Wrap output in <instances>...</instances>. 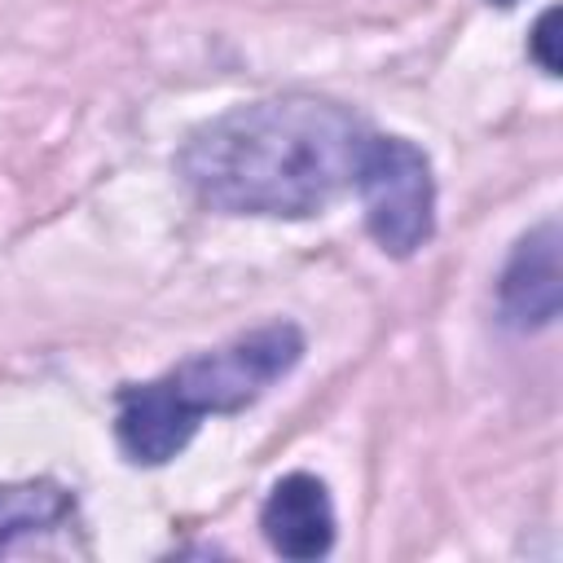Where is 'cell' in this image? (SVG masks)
<instances>
[{
	"instance_id": "cell-1",
	"label": "cell",
	"mask_w": 563,
	"mask_h": 563,
	"mask_svg": "<svg viewBox=\"0 0 563 563\" xmlns=\"http://www.w3.org/2000/svg\"><path fill=\"white\" fill-rule=\"evenodd\" d=\"M365 128L321 97H268L238 106L189 136L180 172L189 189L229 216H312L356 172Z\"/></svg>"
},
{
	"instance_id": "cell-2",
	"label": "cell",
	"mask_w": 563,
	"mask_h": 563,
	"mask_svg": "<svg viewBox=\"0 0 563 563\" xmlns=\"http://www.w3.org/2000/svg\"><path fill=\"white\" fill-rule=\"evenodd\" d=\"M365 224L374 242L391 255H413L435 233V180L431 163L405 136H365L352 172Z\"/></svg>"
},
{
	"instance_id": "cell-3",
	"label": "cell",
	"mask_w": 563,
	"mask_h": 563,
	"mask_svg": "<svg viewBox=\"0 0 563 563\" xmlns=\"http://www.w3.org/2000/svg\"><path fill=\"white\" fill-rule=\"evenodd\" d=\"M299 356H303V334L290 321H273L216 352L189 356L167 374V383L176 387V396L194 418L233 413L255 396H264V387H273L282 374H290Z\"/></svg>"
},
{
	"instance_id": "cell-4",
	"label": "cell",
	"mask_w": 563,
	"mask_h": 563,
	"mask_svg": "<svg viewBox=\"0 0 563 563\" xmlns=\"http://www.w3.org/2000/svg\"><path fill=\"white\" fill-rule=\"evenodd\" d=\"M119 444L132 462L158 466L167 457H176L189 435L198 431V418L185 409V400L176 396V387L163 378L141 383V387H123L119 391V418H114Z\"/></svg>"
},
{
	"instance_id": "cell-5",
	"label": "cell",
	"mask_w": 563,
	"mask_h": 563,
	"mask_svg": "<svg viewBox=\"0 0 563 563\" xmlns=\"http://www.w3.org/2000/svg\"><path fill=\"white\" fill-rule=\"evenodd\" d=\"M260 528L282 559H321L334 545V506L325 484L303 471L277 479L260 510Z\"/></svg>"
},
{
	"instance_id": "cell-6",
	"label": "cell",
	"mask_w": 563,
	"mask_h": 563,
	"mask_svg": "<svg viewBox=\"0 0 563 563\" xmlns=\"http://www.w3.org/2000/svg\"><path fill=\"white\" fill-rule=\"evenodd\" d=\"M501 312L510 325H545L559 312V229L528 233L501 273Z\"/></svg>"
},
{
	"instance_id": "cell-7",
	"label": "cell",
	"mask_w": 563,
	"mask_h": 563,
	"mask_svg": "<svg viewBox=\"0 0 563 563\" xmlns=\"http://www.w3.org/2000/svg\"><path fill=\"white\" fill-rule=\"evenodd\" d=\"M75 501L62 484L53 479H31V484H4L0 488V550H9L22 537L62 528L70 519Z\"/></svg>"
},
{
	"instance_id": "cell-8",
	"label": "cell",
	"mask_w": 563,
	"mask_h": 563,
	"mask_svg": "<svg viewBox=\"0 0 563 563\" xmlns=\"http://www.w3.org/2000/svg\"><path fill=\"white\" fill-rule=\"evenodd\" d=\"M554 26H559V9H545L541 18H537V26H532V57L541 62V70L545 75H559V48H554Z\"/></svg>"
},
{
	"instance_id": "cell-9",
	"label": "cell",
	"mask_w": 563,
	"mask_h": 563,
	"mask_svg": "<svg viewBox=\"0 0 563 563\" xmlns=\"http://www.w3.org/2000/svg\"><path fill=\"white\" fill-rule=\"evenodd\" d=\"M493 4H515V0H493Z\"/></svg>"
}]
</instances>
